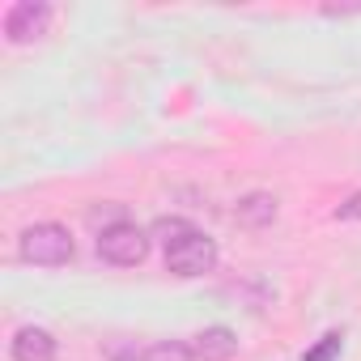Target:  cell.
Returning a JSON list of instances; mask_svg holds the SVG:
<instances>
[{
	"instance_id": "obj_6",
	"label": "cell",
	"mask_w": 361,
	"mask_h": 361,
	"mask_svg": "<svg viewBox=\"0 0 361 361\" xmlns=\"http://www.w3.org/2000/svg\"><path fill=\"white\" fill-rule=\"evenodd\" d=\"M13 361H56V336L47 327H18Z\"/></svg>"
},
{
	"instance_id": "obj_4",
	"label": "cell",
	"mask_w": 361,
	"mask_h": 361,
	"mask_svg": "<svg viewBox=\"0 0 361 361\" xmlns=\"http://www.w3.org/2000/svg\"><path fill=\"white\" fill-rule=\"evenodd\" d=\"M47 26H51V5H43V0H18V5L5 13V39L13 47L43 39Z\"/></svg>"
},
{
	"instance_id": "obj_8",
	"label": "cell",
	"mask_w": 361,
	"mask_h": 361,
	"mask_svg": "<svg viewBox=\"0 0 361 361\" xmlns=\"http://www.w3.org/2000/svg\"><path fill=\"white\" fill-rule=\"evenodd\" d=\"M140 361H196V353L183 340H157V344L140 348Z\"/></svg>"
},
{
	"instance_id": "obj_10",
	"label": "cell",
	"mask_w": 361,
	"mask_h": 361,
	"mask_svg": "<svg viewBox=\"0 0 361 361\" xmlns=\"http://www.w3.org/2000/svg\"><path fill=\"white\" fill-rule=\"evenodd\" d=\"M340 344H344V340H340V331H331V336H323V340L306 353V361H331V357L340 353Z\"/></svg>"
},
{
	"instance_id": "obj_1",
	"label": "cell",
	"mask_w": 361,
	"mask_h": 361,
	"mask_svg": "<svg viewBox=\"0 0 361 361\" xmlns=\"http://www.w3.org/2000/svg\"><path fill=\"white\" fill-rule=\"evenodd\" d=\"M18 251L26 264H39V268H64L73 259V234L60 226V221H39V226H26L22 238H18Z\"/></svg>"
},
{
	"instance_id": "obj_3",
	"label": "cell",
	"mask_w": 361,
	"mask_h": 361,
	"mask_svg": "<svg viewBox=\"0 0 361 361\" xmlns=\"http://www.w3.org/2000/svg\"><path fill=\"white\" fill-rule=\"evenodd\" d=\"M98 255L106 264H115V268H136L149 255V234L140 226H132V221H115V226H106L98 234Z\"/></svg>"
},
{
	"instance_id": "obj_11",
	"label": "cell",
	"mask_w": 361,
	"mask_h": 361,
	"mask_svg": "<svg viewBox=\"0 0 361 361\" xmlns=\"http://www.w3.org/2000/svg\"><path fill=\"white\" fill-rule=\"evenodd\" d=\"M336 217H340V221H361V192H357V196H348V200L336 209Z\"/></svg>"
},
{
	"instance_id": "obj_7",
	"label": "cell",
	"mask_w": 361,
	"mask_h": 361,
	"mask_svg": "<svg viewBox=\"0 0 361 361\" xmlns=\"http://www.w3.org/2000/svg\"><path fill=\"white\" fill-rule=\"evenodd\" d=\"M234 348H238V340L230 327H204L192 336V353L200 361H226V357H234Z\"/></svg>"
},
{
	"instance_id": "obj_2",
	"label": "cell",
	"mask_w": 361,
	"mask_h": 361,
	"mask_svg": "<svg viewBox=\"0 0 361 361\" xmlns=\"http://www.w3.org/2000/svg\"><path fill=\"white\" fill-rule=\"evenodd\" d=\"M166 268L174 272V276H204V272H213L217 268V243L209 238V234H200V230H192V234H183L178 243H170L166 247Z\"/></svg>"
},
{
	"instance_id": "obj_9",
	"label": "cell",
	"mask_w": 361,
	"mask_h": 361,
	"mask_svg": "<svg viewBox=\"0 0 361 361\" xmlns=\"http://www.w3.org/2000/svg\"><path fill=\"white\" fill-rule=\"evenodd\" d=\"M153 234L170 247V243H178V238H183V234H192V226L188 221H178V217H161L157 226H153Z\"/></svg>"
},
{
	"instance_id": "obj_5",
	"label": "cell",
	"mask_w": 361,
	"mask_h": 361,
	"mask_svg": "<svg viewBox=\"0 0 361 361\" xmlns=\"http://www.w3.org/2000/svg\"><path fill=\"white\" fill-rule=\"evenodd\" d=\"M234 226H243V230H264V226H272L276 221V196H268V192H251V196H243L238 204H234Z\"/></svg>"
}]
</instances>
